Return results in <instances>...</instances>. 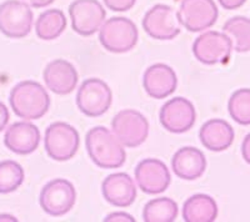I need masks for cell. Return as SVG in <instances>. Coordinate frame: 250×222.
Returning <instances> with one entry per match:
<instances>
[{"mask_svg":"<svg viewBox=\"0 0 250 222\" xmlns=\"http://www.w3.org/2000/svg\"><path fill=\"white\" fill-rule=\"evenodd\" d=\"M85 148L91 161L100 168H119L126 160L124 145L104 126H95L86 132Z\"/></svg>","mask_w":250,"mask_h":222,"instance_id":"cell-1","label":"cell"},{"mask_svg":"<svg viewBox=\"0 0 250 222\" xmlns=\"http://www.w3.org/2000/svg\"><path fill=\"white\" fill-rule=\"evenodd\" d=\"M9 103L20 119L38 120L50 108V96L43 85L33 80L17 84L9 95Z\"/></svg>","mask_w":250,"mask_h":222,"instance_id":"cell-2","label":"cell"},{"mask_svg":"<svg viewBox=\"0 0 250 222\" xmlns=\"http://www.w3.org/2000/svg\"><path fill=\"white\" fill-rule=\"evenodd\" d=\"M139 33L137 25L124 17L105 20L99 29V41L103 48L114 54L130 52L137 45Z\"/></svg>","mask_w":250,"mask_h":222,"instance_id":"cell-3","label":"cell"},{"mask_svg":"<svg viewBox=\"0 0 250 222\" xmlns=\"http://www.w3.org/2000/svg\"><path fill=\"white\" fill-rule=\"evenodd\" d=\"M80 136L77 129L66 123H53L48 126L44 136V148L50 159L68 161L77 154Z\"/></svg>","mask_w":250,"mask_h":222,"instance_id":"cell-4","label":"cell"},{"mask_svg":"<svg viewBox=\"0 0 250 222\" xmlns=\"http://www.w3.org/2000/svg\"><path fill=\"white\" fill-rule=\"evenodd\" d=\"M111 131L125 148H135L148 139L149 123L139 111L125 109L111 120Z\"/></svg>","mask_w":250,"mask_h":222,"instance_id":"cell-5","label":"cell"},{"mask_svg":"<svg viewBox=\"0 0 250 222\" xmlns=\"http://www.w3.org/2000/svg\"><path fill=\"white\" fill-rule=\"evenodd\" d=\"M113 92L105 81L90 77L83 81L77 92V105L83 114L89 117H99L110 109Z\"/></svg>","mask_w":250,"mask_h":222,"instance_id":"cell-6","label":"cell"},{"mask_svg":"<svg viewBox=\"0 0 250 222\" xmlns=\"http://www.w3.org/2000/svg\"><path fill=\"white\" fill-rule=\"evenodd\" d=\"M34 14L30 5L20 0L0 4V32L10 39H23L33 29Z\"/></svg>","mask_w":250,"mask_h":222,"instance_id":"cell-7","label":"cell"},{"mask_svg":"<svg viewBox=\"0 0 250 222\" xmlns=\"http://www.w3.org/2000/svg\"><path fill=\"white\" fill-rule=\"evenodd\" d=\"M77 192L74 185L65 179H54L49 181L40 191L39 204L50 216H64L74 207Z\"/></svg>","mask_w":250,"mask_h":222,"instance_id":"cell-8","label":"cell"},{"mask_svg":"<svg viewBox=\"0 0 250 222\" xmlns=\"http://www.w3.org/2000/svg\"><path fill=\"white\" fill-rule=\"evenodd\" d=\"M233 43L230 37L220 32L203 33L193 44V54L198 61L205 65L227 64L230 59Z\"/></svg>","mask_w":250,"mask_h":222,"instance_id":"cell-9","label":"cell"},{"mask_svg":"<svg viewBox=\"0 0 250 222\" xmlns=\"http://www.w3.org/2000/svg\"><path fill=\"white\" fill-rule=\"evenodd\" d=\"M176 15L188 32L199 33L216 23L219 12L214 0H183Z\"/></svg>","mask_w":250,"mask_h":222,"instance_id":"cell-10","label":"cell"},{"mask_svg":"<svg viewBox=\"0 0 250 222\" xmlns=\"http://www.w3.org/2000/svg\"><path fill=\"white\" fill-rule=\"evenodd\" d=\"M71 28L82 37H91L105 21L106 12L98 0H74L69 5Z\"/></svg>","mask_w":250,"mask_h":222,"instance_id":"cell-11","label":"cell"},{"mask_svg":"<svg viewBox=\"0 0 250 222\" xmlns=\"http://www.w3.org/2000/svg\"><path fill=\"white\" fill-rule=\"evenodd\" d=\"M143 29L155 40H173L180 34V23L174 9L165 4H156L145 13Z\"/></svg>","mask_w":250,"mask_h":222,"instance_id":"cell-12","label":"cell"},{"mask_svg":"<svg viewBox=\"0 0 250 222\" xmlns=\"http://www.w3.org/2000/svg\"><path fill=\"white\" fill-rule=\"evenodd\" d=\"M195 108L193 103L182 96L168 100L162 106L159 121L163 128L173 134H183L190 130L195 124Z\"/></svg>","mask_w":250,"mask_h":222,"instance_id":"cell-13","label":"cell"},{"mask_svg":"<svg viewBox=\"0 0 250 222\" xmlns=\"http://www.w3.org/2000/svg\"><path fill=\"white\" fill-rule=\"evenodd\" d=\"M135 180L143 192L158 195L169 187L171 176L168 166L163 161L148 157L142 160L135 167Z\"/></svg>","mask_w":250,"mask_h":222,"instance_id":"cell-14","label":"cell"},{"mask_svg":"<svg viewBox=\"0 0 250 222\" xmlns=\"http://www.w3.org/2000/svg\"><path fill=\"white\" fill-rule=\"evenodd\" d=\"M46 88L57 95L70 94L78 85L77 69L64 59H55L48 64L43 73Z\"/></svg>","mask_w":250,"mask_h":222,"instance_id":"cell-15","label":"cell"},{"mask_svg":"<svg viewBox=\"0 0 250 222\" xmlns=\"http://www.w3.org/2000/svg\"><path fill=\"white\" fill-rule=\"evenodd\" d=\"M143 86L153 99H165L176 90L178 77L175 72L167 64H154L143 75Z\"/></svg>","mask_w":250,"mask_h":222,"instance_id":"cell-16","label":"cell"},{"mask_svg":"<svg viewBox=\"0 0 250 222\" xmlns=\"http://www.w3.org/2000/svg\"><path fill=\"white\" fill-rule=\"evenodd\" d=\"M40 139L38 126L28 121H19L6 129L4 145L17 155H29L39 148Z\"/></svg>","mask_w":250,"mask_h":222,"instance_id":"cell-17","label":"cell"},{"mask_svg":"<svg viewBox=\"0 0 250 222\" xmlns=\"http://www.w3.org/2000/svg\"><path fill=\"white\" fill-rule=\"evenodd\" d=\"M102 194L106 203L115 207H129L137 199L133 179L125 172L111 174L102 184Z\"/></svg>","mask_w":250,"mask_h":222,"instance_id":"cell-18","label":"cell"},{"mask_svg":"<svg viewBox=\"0 0 250 222\" xmlns=\"http://www.w3.org/2000/svg\"><path fill=\"white\" fill-rule=\"evenodd\" d=\"M173 172L182 180L193 181L203 176L207 168V159L203 151L193 146L179 148L171 159Z\"/></svg>","mask_w":250,"mask_h":222,"instance_id":"cell-19","label":"cell"},{"mask_svg":"<svg viewBox=\"0 0 250 222\" xmlns=\"http://www.w3.org/2000/svg\"><path fill=\"white\" fill-rule=\"evenodd\" d=\"M234 137L233 126L223 119L208 120L199 130L200 143L205 148L214 152H220L230 148Z\"/></svg>","mask_w":250,"mask_h":222,"instance_id":"cell-20","label":"cell"},{"mask_svg":"<svg viewBox=\"0 0 250 222\" xmlns=\"http://www.w3.org/2000/svg\"><path fill=\"white\" fill-rule=\"evenodd\" d=\"M216 217L218 205L209 195H193L183 205V220L187 222H213Z\"/></svg>","mask_w":250,"mask_h":222,"instance_id":"cell-21","label":"cell"},{"mask_svg":"<svg viewBox=\"0 0 250 222\" xmlns=\"http://www.w3.org/2000/svg\"><path fill=\"white\" fill-rule=\"evenodd\" d=\"M66 18L60 9H48L35 21V33L42 40H55L64 33Z\"/></svg>","mask_w":250,"mask_h":222,"instance_id":"cell-22","label":"cell"},{"mask_svg":"<svg viewBox=\"0 0 250 222\" xmlns=\"http://www.w3.org/2000/svg\"><path fill=\"white\" fill-rule=\"evenodd\" d=\"M223 33L230 37L236 53L250 52V19L247 17H233L223 25Z\"/></svg>","mask_w":250,"mask_h":222,"instance_id":"cell-23","label":"cell"},{"mask_svg":"<svg viewBox=\"0 0 250 222\" xmlns=\"http://www.w3.org/2000/svg\"><path fill=\"white\" fill-rule=\"evenodd\" d=\"M178 205L173 199L158 197L150 200L143 208L145 222H173L178 216Z\"/></svg>","mask_w":250,"mask_h":222,"instance_id":"cell-24","label":"cell"},{"mask_svg":"<svg viewBox=\"0 0 250 222\" xmlns=\"http://www.w3.org/2000/svg\"><path fill=\"white\" fill-rule=\"evenodd\" d=\"M228 110L231 119L243 126L250 125V89H238L231 94Z\"/></svg>","mask_w":250,"mask_h":222,"instance_id":"cell-25","label":"cell"},{"mask_svg":"<svg viewBox=\"0 0 250 222\" xmlns=\"http://www.w3.org/2000/svg\"><path fill=\"white\" fill-rule=\"evenodd\" d=\"M24 170L20 164L13 160L0 163V194L14 192L24 183Z\"/></svg>","mask_w":250,"mask_h":222,"instance_id":"cell-26","label":"cell"},{"mask_svg":"<svg viewBox=\"0 0 250 222\" xmlns=\"http://www.w3.org/2000/svg\"><path fill=\"white\" fill-rule=\"evenodd\" d=\"M105 6L113 12H128L135 5L137 0H103Z\"/></svg>","mask_w":250,"mask_h":222,"instance_id":"cell-27","label":"cell"},{"mask_svg":"<svg viewBox=\"0 0 250 222\" xmlns=\"http://www.w3.org/2000/svg\"><path fill=\"white\" fill-rule=\"evenodd\" d=\"M104 221L109 222V221H130L134 222L135 219H134L131 215L125 214V212H113V214L108 215V216L104 219Z\"/></svg>","mask_w":250,"mask_h":222,"instance_id":"cell-28","label":"cell"},{"mask_svg":"<svg viewBox=\"0 0 250 222\" xmlns=\"http://www.w3.org/2000/svg\"><path fill=\"white\" fill-rule=\"evenodd\" d=\"M219 4L223 6V9L227 10H235V9L242 8L247 0H218Z\"/></svg>","mask_w":250,"mask_h":222,"instance_id":"cell-29","label":"cell"},{"mask_svg":"<svg viewBox=\"0 0 250 222\" xmlns=\"http://www.w3.org/2000/svg\"><path fill=\"white\" fill-rule=\"evenodd\" d=\"M9 117H10V115H9L8 108L0 101V132H1V131L6 128V125H8Z\"/></svg>","mask_w":250,"mask_h":222,"instance_id":"cell-30","label":"cell"},{"mask_svg":"<svg viewBox=\"0 0 250 222\" xmlns=\"http://www.w3.org/2000/svg\"><path fill=\"white\" fill-rule=\"evenodd\" d=\"M242 155L245 163L250 165V132L244 137L242 143Z\"/></svg>","mask_w":250,"mask_h":222,"instance_id":"cell-31","label":"cell"},{"mask_svg":"<svg viewBox=\"0 0 250 222\" xmlns=\"http://www.w3.org/2000/svg\"><path fill=\"white\" fill-rule=\"evenodd\" d=\"M25 1L28 5H30L31 8H35V9H40V8H46L49 6L50 4H53L55 0H23Z\"/></svg>","mask_w":250,"mask_h":222,"instance_id":"cell-32","label":"cell"},{"mask_svg":"<svg viewBox=\"0 0 250 222\" xmlns=\"http://www.w3.org/2000/svg\"><path fill=\"white\" fill-rule=\"evenodd\" d=\"M1 220H6V221H17L14 216H10V215H0V221Z\"/></svg>","mask_w":250,"mask_h":222,"instance_id":"cell-33","label":"cell"}]
</instances>
